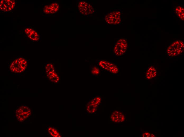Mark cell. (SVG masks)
Wrapping results in <instances>:
<instances>
[{"instance_id":"1","label":"cell","mask_w":184,"mask_h":137,"mask_svg":"<svg viewBox=\"0 0 184 137\" xmlns=\"http://www.w3.org/2000/svg\"><path fill=\"white\" fill-rule=\"evenodd\" d=\"M122 12L121 9L111 10L106 13L104 21L107 25H118L122 22Z\"/></svg>"},{"instance_id":"2","label":"cell","mask_w":184,"mask_h":137,"mask_svg":"<svg viewBox=\"0 0 184 137\" xmlns=\"http://www.w3.org/2000/svg\"><path fill=\"white\" fill-rule=\"evenodd\" d=\"M183 42L176 40L171 43L167 49L166 54L170 57L173 58L181 55L184 50Z\"/></svg>"},{"instance_id":"3","label":"cell","mask_w":184,"mask_h":137,"mask_svg":"<svg viewBox=\"0 0 184 137\" xmlns=\"http://www.w3.org/2000/svg\"><path fill=\"white\" fill-rule=\"evenodd\" d=\"M128 46L127 41L125 38L121 37L114 42L113 53L115 56H120L125 53Z\"/></svg>"},{"instance_id":"4","label":"cell","mask_w":184,"mask_h":137,"mask_svg":"<svg viewBox=\"0 0 184 137\" xmlns=\"http://www.w3.org/2000/svg\"><path fill=\"white\" fill-rule=\"evenodd\" d=\"M27 62L24 57H20L16 58L11 63L10 69L11 72L15 73L23 72L26 69Z\"/></svg>"},{"instance_id":"5","label":"cell","mask_w":184,"mask_h":137,"mask_svg":"<svg viewBox=\"0 0 184 137\" xmlns=\"http://www.w3.org/2000/svg\"><path fill=\"white\" fill-rule=\"evenodd\" d=\"M15 114L17 120L19 122H23L31 114V109L26 105L21 106L15 110Z\"/></svg>"},{"instance_id":"6","label":"cell","mask_w":184,"mask_h":137,"mask_svg":"<svg viewBox=\"0 0 184 137\" xmlns=\"http://www.w3.org/2000/svg\"><path fill=\"white\" fill-rule=\"evenodd\" d=\"M78 7L80 13L84 16H89L95 12L93 6L85 1H80L78 4Z\"/></svg>"},{"instance_id":"7","label":"cell","mask_w":184,"mask_h":137,"mask_svg":"<svg viewBox=\"0 0 184 137\" xmlns=\"http://www.w3.org/2000/svg\"><path fill=\"white\" fill-rule=\"evenodd\" d=\"M101 101V98L99 96L94 97L90 100L88 103L86 107L87 112L90 114L95 113Z\"/></svg>"},{"instance_id":"8","label":"cell","mask_w":184,"mask_h":137,"mask_svg":"<svg viewBox=\"0 0 184 137\" xmlns=\"http://www.w3.org/2000/svg\"><path fill=\"white\" fill-rule=\"evenodd\" d=\"M109 118L110 122L115 123L123 122L125 119V117L123 112L118 110H114L111 112Z\"/></svg>"},{"instance_id":"9","label":"cell","mask_w":184,"mask_h":137,"mask_svg":"<svg viewBox=\"0 0 184 137\" xmlns=\"http://www.w3.org/2000/svg\"><path fill=\"white\" fill-rule=\"evenodd\" d=\"M24 31L26 37L30 41L36 42L40 40V37L37 31L33 27L26 28Z\"/></svg>"},{"instance_id":"10","label":"cell","mask_w":184,"mask_h":137,"mask_svg":"<svg viewBox=\"0 0 184 137\" xmlns=\"http://www.w3.org/2000/svg\"><path fill=\"white\" fill-rule=\"evenodd\" d=\"M0 3L1 10L4 12L12 11L15 8L16 4L13 0H2Z\"/></svg>"},{"instance_id":"11","label":"cell","mask_w":184,"mask_h":137,"mask_svg":"<svg viewBox=\"0 0 184 137\" xmlns=\"http://www.w3.org/2000/svg\"><path fill=\"white\" fill-rule=\"evenodd\" d=\"M59 8V4L56 2L52 3L49 5L45 6L43 11L47 14H52L56 12Z\"/></svg>"},{"instance_id":"12","label":"cell","mask_w":184,"mask_h":137,"mask_svg":"<svg viewBox=\"0 0 184 137\" xmlns=\"http://www.w3.org/2000/svg\"><path fill=\"white\" fill-rule=\"evenodd\" d=\"M46 72L47 77L50 81L56 84L58 82L59 77L55 72L54 69Z\"/></svg>"},{"instance_id":"13","label":"cell","mask_w":184,"mask_h":137,"mask_svg":"<svg viewBox=\"0 0 184 137\" xmlns=\"http://www.w3.org/2000/svg\"><path fill=\"white\" fill-rule=\"evenodd\" d=\"M156 68L153 66H150L147 70L146 73V77L148 79H150L155 77L157 75Z\"/></svg>"},{"instance_id":"14","label":"cell","mask_w":184,"mask_h":137,"mask_svg":"<svg viewBox=\"0 0 184 137\" xmlns=\"http://www.w3.org/2000/svg\"><path fill=\"white\" fill-rule=\"evenodd\" d=\"M106 71L113 74H117L119 72L118 65L116 63L111 62Z\"/></svg>"},{"instance_id":"15","label":"cell","mask_w":184,"mask_h":137,"mask_svg":"<svg viewBox=\"0 0 184 137\" xmlns=\"http://www.w3.org/2000/svg\"><path fill=\"white\" fill-rule=\"evenodd\" d=\"M184 8L180 5H178L175 9V12L178 18L182 20H184Z\"/></svg>"},{"instance_id":"16","label":"cell","mask_w":184,"mask_h":137,"mask_svg":"<svg viewBox=\"0 0 184 137\" xmlns=\"http://www.w3.org/2000/svg\"><path fill=\"white\" fill-rule=\"evenodd\" d=\"M111 62L106 60H99L98 65L103 71H106L108 67Z\"/></svg>"},{"instance_id":"17","label":"cell","mask_w":184,"mask_h":137,"mask_svg":"<svg viewBox=\"0 0 184 137\" xmlns=\"http://www.w3.org/2000/svg\"><path fill=\"white\" fill-rule=\"evenodd\" d=\"M48 131L49 134L53 137H60L61 135L57 130L54 128L49 127Z\"/></svg>"},{"instance_id":"18","label":"cell","mask_w":184,"mask_h":137,"mask_svg":"<svg viewBox=\"0 0 184 137\" xmlns=\"http://www.w3.org/2000/svg\"><path fill=\"white\" fill-rule=\"evenodd\" d=\"M90 73L94 75L98 76L99 74L100 70L98 67L96 66H93L91 68Z\"/></svg>"}]
</instances>
